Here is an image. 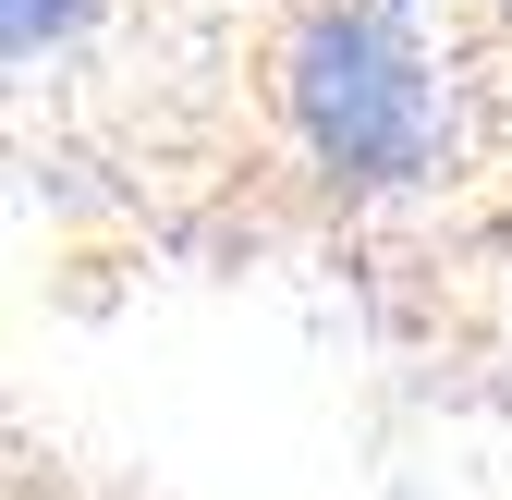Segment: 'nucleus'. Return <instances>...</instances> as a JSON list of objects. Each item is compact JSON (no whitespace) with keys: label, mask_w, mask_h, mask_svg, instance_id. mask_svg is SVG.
I'll use <instances>...</instances> for the list:
<instances>
[{"label":"nucleus","mask_w":512,"mask_h":500,"mask_svg":"<svg viewBox=\"0 0 512 500\" xmlns=\"http://www.w3.org/2000/svg\"><path fill=\"white\" fill-rule=\"evenodd\" d=\"M281 110L305 159L354 183V196H403L452 159V74L427 61V37L378 0H317L281 49Z\"/></svg>","instance_id":"f257e3e1"},{"label":"nucleus","mask_w":512,"mask_h":500,"mask_svg":"<svg viewBox=\"0 0 512 500\" xmlns=\"http://www.w3.org/2000/svg\"><path fill=\"white\" fill-rule=\"evenodd\" d=\"M0 25H13V61H37V49H61L86 25V0H0Z\"/></svg>","instance_id":"f03ea898"}]
</instances>
